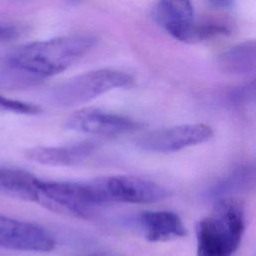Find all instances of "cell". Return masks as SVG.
<instances>
[{"label":"cell","instance_id":"7a4b0ae2","mask_svg":"<svg viewBox=\"0 0 256 256\" xmlns=\"http://www.w3.org/2000/svg\"><path fill=\"white\" fill-rule=\"evenodd\" d=\"M245 230L244 210L239 201L221 198L196 225L197 256H232Z\"/></svg>","mask_w":256,"mask_h":256},{"label":"cell","instance_id":"8fae6325","mask_svg":"<svg viewBox=\"0 0 256 256\" xmlns=\"http://www.w3.org/2000/svg\"><path fill=\"white\" fill-rule=\"evenodd\" d=\"M155 17L166 32L181 42L195 22L191 0H159Z\"/></svg>","mask_w":256,"mask_h":256},{"label":"cell","instance_id":"9a60e30c","mask_svg":"<svg viewBox=\"0 0 256 256\" xmlns=\"http://www.w3.org/2000/svg\"><path fill=\"white\" fill-rule=\"evenodd\" d=\"M18 34H19V30L14 25L0 23V40L13 39L17 37Z\"/></svg>","mask_w":256,"mask_h":256},{"label":"cell","instance_id":"277c9868","mask_svg":"<svg viewBox=\"0 0 256 256\" xmlns=\"http://www.w3.org/2000/svg\"><path fill=\"white\" fill-rule=\"evenodd\" d=\"M133 77L122 70L101 68L72 77L52 92L54 103L61 107H72L93 100L111 90L129 87Z\"/></svg>","mask_w":256,"mask_h":256},{"label":"cell","instance_id":"9c48e42d","mask_svg":"<svg viewBox=\"0 0 256 256\" xmlns=\"http://www.w3.org/2000/svg\"><path fill=\"white\" fill-rule=\"evenodd\" d=\"M97 148L93 141H81L62 146H37L25 152L34 162L50 166H71L84 161Z\"/></svg>","mask_w":256,"mask_h":256},{"label":"cell","instance_id":"5b68a950","mask_svg":"<svg viewBox=\"0 0 256 256\" xmlns=\"http://www.w3.org/2000/svg\"><path fill=\"white\" fill-rule=\"evenodd\" d=\"M107 203L121 202L146 204L163 200L170 191L153 181L134 175H115L99 178Z\"/></svg>","mask_w":256,"mask_h":256},{"label":"cell","instance_id":"6da1fadb","mask_svg":"<svg viewBox=\"0 0 256 256\" xmlns=\"http://www.w3.org/2000/svg\"><path fill=\"white\" fill-rule=\"evenodd\" d=\"M96 38L90 34H73L33 41L15 48L8 56L16 70L34 77L57 75L88 53Z\"/></svg>","mask_w":256,"mask_h":256},{"label":"cell","instance_id":"3957f363","mask_svg":"<svg viewBox=\"0 0 256 256\" xmlns=\"http://www.w3.org/2000/svg\"><path fill=\"white\" fill-rule=\"evenodd\" d=\"M39 202L47 208L86 217L93 207L106 204L98 178L89 182L38 181Z\"/></svg>","mask_w":256,"mask_h":256},{"label":"cell","instance_id":"30bf717a","mask_svg":"<svg viewBox=\"0 0 256 256\" xmlns=\"http://www.w3.org/2000/svg\"><path fill=\"white\" fill-rule=\"evenodd\" d=\"M137 222L150 242H164L186 236V228L178 214L172 211H143Z\"/></svg>","mask_w":256,"mask_h":256},{"label":"cell","instance_id":"52a82bcc","mask_svg":"<svg viewBox=\"0 0 256 256\" xmlns=\"http://www.w3.org/2000/svg\"><path fill=\"white\" fill-rule=\"evenodd\" d=\"M54 246L53 236L43 227L0 215V247L26 252H49Z\"/></svg>","mask_w":256,"mask_h":256},{"label":"cell","instance_id":"7c38bea8","mask_svg":"<svg viewBox=\"0 0 256 256\" xmlns=\"http://www.w3.org/2000/svg\"><path fill=\"white\" fill-rule=\"evenodd\" d=\"M39 179L27 171L0 167V192L30 202H39Z\"/></svg>","mask_w":256,"mask_h":256},{"label":"cell","instance_id":"2e32d148","mask_svg":"<svg viewBox=\"0 0 256 256\" xmlns=\"http://www.w3.org/2000/svg\"><path fill=\"white\" fill-rule=\"evenodd\" d=\"M210 2L215 6H225L230 2V0H210Z\"/></svg>","mask_w":256,"mask_h":256},{"label":"cell","instance_id":"8992f818","mask_svg":"<svg viewBox=\"0 0 256 256\" xmlns=\"http://www.w3.org/2000/svg\"><path fill=\"white\" fill-rule=\"evenodd\" d=\"M212 136L213 130L206 124H181L145 133L136 144L147 151L170 153L206 142Z\"/></svg>","mask_w":256,"mask_h":256},{"label":"cell","instance_id":"ba28073f","mask_svg":"<svg viewBox=\"0 0 256 256\" xmlns=\"http://www.w3.org/2000/svg\"><path fill=\"white\" fill-rule=\"evenodd\" d=\"M65 127L83 133L113 136L138 130L141 124L124 115L87 107L73 112L67 119Z\"/></svg>","mask_w":256,"mask_h":256},{"label":"cell","instance_id":"5bb4252c","mask_svg":"<svg viewBox=\"0 0 256 256\" xmlns=\"http://www.w3.org/2000/svg\"><path fill=\"white\" fill-rule=\"evenodd\" d=\"M0 112H13L18 114L35 115L41 112V108L32 103L11 99L0 95Z\"/></svg>","mask_w":256,"mask_h":256},{"label":"cell","instance_id":"4fadbf2b","mask_svg":"<svg viewBox=\"0 0 256 256\" xmlns=\"http://www.w3.org/2000/svg\"><path fill=\"white\" fill-rule=\"evenodd\" d=\"M256 45L253 40L239 43L224 51L219 57L220 68L230 74L247 75L255 70Z\"/></svg>","mask_w":256,"mask_h":256},{"label":"cell","instance_id":"e0dca14e","mask_svg":"<svg viewBox=\"0 0 256 256\" xmlns=\"http://www.w3.org/2000/svg\"><path fill=\"white\" fill-rule=\"evenodd\" d=\"M88 256H112V255H109V254H103V253H100V254H91V255H88Z\"/></svg>","mask_w":256,"mask_h":256}]
</instances>
